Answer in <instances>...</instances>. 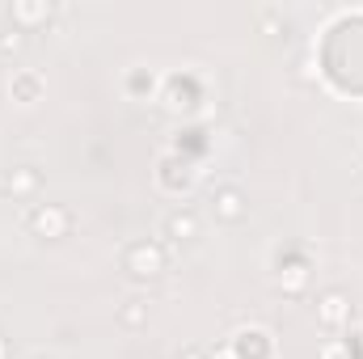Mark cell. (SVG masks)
<instances>
[{"instance_id":"cell-2","label":"cell","mask_w":363,"mask_h":359,"mask_svg":"<svg viewBox=\"0 0 363 359\" xmlns=\"http://www.w3.org/2000/svg\"><path fill=\"white\" fill-rule=\"evenodd\" d=\"M123 270L135 275V279H157L165 270V245H157V241H131L123 250Z\"/></svg>"},{"instance_id":"cell-3","label":"cell","mask_w":363,"mask_h":359,"mask_svg":"<svg viewBox=\"0 0 363 359\" xmlns=\"http://www.w3.org/2000/svg\"><path fill=\"white\" fill-rule=\"evenodd\" d=\"M211 216L220 224H241L250 216V203H245V194L237 186H216L211 190Z\"/></svg>"},{"instance_id":"cell-5","label":"cell","mask_w":363,"mask_h":359,"mask_svg":"<svg viewBox=\"0 0 363 359\" xmlns=\"http://www.w3.org/2000/svg\"><path fill=\"white\" fill-rule=\"evenodd\" d=\"M9 17H13V26H17L21 34H30V30L47 26V21L55 17V4H47V0H38V4H13Z\"/></svg>"},{"instance_id":"cell-11","label":"cell","mask_w":363,"mask_h":359,"mask_svg":"<svg viewBox=\"0 0 363 359\" xmlns=\"http://www.w3.org/2000/svg\"><path fill=\"white\" fill-rule=\"evenodd\" d=\"M21 47H26V34H21V30H17V26H13V30H4V34H0V55H17V51H21Z\"/></svg>"},{"instance_id":"cell-4","label":"cell","mask_w":363,"mask_h":359,"mask_svg":"<svg viewBox=\"0 0 363 359\" xmlns=\"http://www.w3.org/2000/svg\"><path fill=\"white\" fill-rule=\"evenodd\" d=\"M317 321H321L325 330H342V326L351 321V300H347L342 292H325V296H317Z\"/></svg>"},{"instance_id":"cell-10","label":"cell","mask_w":363,"mask_h":359,"mask_svg":"<svg viewBox=\"0 0 363 359\" xmlns=\"http://www.w3.org/2000/svg\"><path fill=\"white\" fill-rule=\"evenodd\" d=\"M304 279H308V270H304V267H287V270H283V275H279V287L296 296V292L304 287Z\"/></svg>"},{"instance_id":"cell-12","label":"cell","mask_w":363,"mask_h":359,"mask_svg":"<svg viewBox=\"0 0 363 359\" xmlns=\"http://www.w3.org/2000/svg\"><path fill=\"white\" fill-rule=\"evenodd\" d=\"M321 359H351V347H342V343H325V347H321Z\"/></svg>"},{"instance_id":"cell-8","label":"cell","mask_w":363,"mask_h":359,"mask_svg":"<svg viewBox=\"0 0 363 359\" xmlns=\"http://www.w3.org/2000/svg\"><path fill=\"white\" fill-rule=\"evenodd\" d=\"M9 93H13V101H38V93H43V77L38 72H13V81H9Z\"/></svg>"},{"instance_id":"cell-6","label":"cell","mask_w":363,"mask_h":359,"mask_svg":"<svg viewBox=\"0 0 363 359\" xmlns=\"http://www.w3.org/2000/svg\"><path fill=\"white\" fill-rule=\"evenodd\" d=\"M38 186H43V174H38L34 165H17V170H9V178H4V190H9L13 199H30V194H38Z\"/></svg>"},{"instance_id":"cell-15","label":"cell","mask_w":363,"mask_h":359,"mask_svg":"<svg viewBox=\"0 0 363 359\" xmlns=\"http://www.w3.org/2000/svg\"><path fill=\"white\" fill-rule=\"evenodd\" d=\"M178 359H207V351H194V347H190V351H182Z\"/></svg>"},{"instance_id":"cell-7","label":"cell","mask_w":363,"mask_h":359,"mask_svg":"<svg viewBox=\"0 0 363 359\" xmlns=\"http://www.w3.org/2000/svg\"><path fill=\"white\" fill-rule=\"evenodd\" d=\"M165 233H169L174 241H194V237H199V216H194L190 207H182V211H174V216L165 220Z\"/></svg>"},{"instance_id":"cell-9","label":"cell","mask_w":363,"mask_h":359,"mask_svg":"<svg viewBox=\"0 0 363 359\" xmlns=\"http://www.w3.org/2000/svg\"><path fill=\"white\" fill-rule=\"evenodd\" d=\"M118 321L127 326V330H140V326H148V300H140V296H131L123 309H118Z\"/></svg>"},{"instance_id":"cell-14","label":"cell","mask_w":363,"mask_h":359,"mask_svg":"<svg viewBox=\"0 0 363 359\" xmlns=\"http://www.w3.org/2000/svg\"><path fill=\"white\" fill-rule=\"evenodd\" d=\"M0 359H13V347H9V338L0 334Z\"/></svg>"},{"instance_id":"cell-13","label":"cell","mask_w":363,"mask_h":359,"mask_svg":"<svg viewBox=\"0 0 363 359\" xmlns=\"http://www.w3.org/2000/svg\"><path fill=\"white\" fill-rule=\"evenodd\" d=\"M207 359H241V355H237V347H216V351H207Z\"/></svg>"},{"instance_id":"cell-1","label":"cell","mask_w":363,"mask_h":359,"mask_svg":"<svg viewBox=\"0 0 363 359\" xmlns=\"http://www.w3.org/2000/svg\"><path fill=\"white\" fill-rule=\"evenodd\" d=\"M26 228L43 241H64L72 233V211L64 203H38L30 216H26Z\"/></svg>"}]
</instances>
